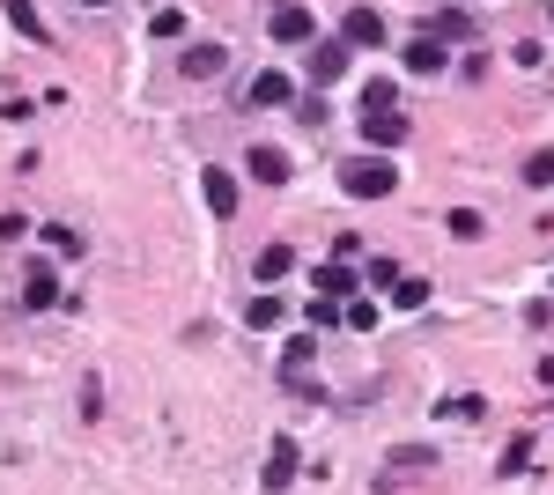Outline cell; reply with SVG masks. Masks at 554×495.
Segmentation results:
<instances>
[{
    "mask_svg": "<svg viewBox=\"0 0 554 495\" xmlns=\"http://www.w3.org/2000/svg\"><path fill=\"white\" fill-rule=\"evenodd\" d=\"M340 37H348V45H385V23H377L370 8H348L340 15Z\"/></svg>",
    "mask_w": 554,
    "mask_h": 495,
    "instance_id": "cell-10",
    "label": "cell"
},
{
    "mask_svg": "<svg viewBox=\"0 0 554 495\" xmlns=\"http://www.w3.org/2000/svg\"><path fill=\"white\" fill-rule=\"evenodd\" d=\"M488 407V399H473V392H458V399H444V414H451V422H473V414H481Z\"/></svg>",
    "mask_w": 554,
    "mask_h": 495,
    "instance_id": "cell-22",
    "label": "cell"
},
{
    "mask_svg": "<svg viewBox=\"0 0 554 495\" xmlns=\"http://www.w3.org/2000/svg\"><path fill=\"white\" fill-rule=\"evenodd\" d=\"M466 30H473V15H458V8L436 15V37H466Z\"/></svg>",
    "mask_w": 554,
    "mask_h": 495,
    "instance_id": "cell-25",
    "label": "cell"
},
{
    "mask_svg": "<svg viewBox=\"0 0 554 495\" xmlns=\"http://www.w3.org/2000/svg\"><path fill=\"white\" fill-rule=\"evenodd\" d=\"M0 8H8V23H15V30H23V37H30V45H45V15H37V8H30V0H0Z\"/></svg>",
    "mask_w": 554,
    "mask_h": 495,
    "instance_id": "cell-14",
    "label": "cell"
},
{
    "mask_svg": "<svg viewBox=\"0 0 554 495\" xmlns=\"http://www.w3.org/2000/svg\"><path fill=\"white\" fill-rule=\"evenodd\" d=\"M348 37H318V52H311V74H318V82H340V74H348Z\"/></svg>",
    "mask_w": 554,
    "mask_h": 495,
    "instance_id": "cell-7",
    "label": "cell"
},
{
    "mask_svg": "<svg viewBox=\"0 0 554 495\" xmlns=\"http://www.w3.org/2000/svg\"><path fill=\"white\" fill-rule=\"evenodd\" d=\"M311 289L326 296V303H355V266H348V259H326V266L311 274Z\"/></svg>",
    "mask_w": 554,
    "mask_h": 495,
    "instance_id": "cell-5",
    "label": "cell"
},
{
    "mask_svg": "<svg viewBox=\"0 0 554 495\" xmlns=\"http://www.w3.org/2000/svg\"><path fill=\"white\" fill-rule=\"evenodd\" d=\"M23 303H30V311H52V303H60V281H52V266H37V274L23 281Z\"/></svg>",
    "mask_w": 554,
    "mask_h": 495,
    "instance_id": "cell-13",
    "label": "cell"
},
{
    "mask_svg": "<svg viewBox=\"0 0 554 495\" xmlns=\"http://www.w3.org/2000/svg\"><path fill=\"white\" fill-rule=\"evenodd\" d=\"M340 318H348L355 333H370V326H377V303H340Z\"/></svg>",
    "mask_w": 554,
    "mask_h": 495,
    "instance_id": "cell-21",
    "label": "cell"
},
{
    "mask_svg": "<svg viewBox=\"0 0 554 495\" xmlns=\"http://www.w3.org/2000/svg\"><path fill=\"white\" fill-rule=\"evenodd\" d=\"M289 266H296V252H289V244H266V252H259V281H281Z\"/></svg>",
    "mask_w": 554,
    "mask_h": 495,
    "instance_id": "cell-17",
    "label": "cell"
},
{
    "mask_svg": "<svg viewBox=\"0 0 554 495\" xmlns=\"http://www.w3.org/2000/svg\"><path fill=\"white\" fill-rule=\"evenodd\" d=\"M45 244H52V252H82V237H74L67 222H45Z\"/></svg>",
    "mask_w": 554,
    "mask_h": 495,
    "instance_id": "cell-23",
    "label": "cell"
},
{
    "mask_svg": "<svg viewBox=\"0 0 554 495\" xmlns=\"http://www.w3.org/2000/svg\"><path fill=\"white\" fill-rule=\"evenodd\" d=\"M525 185H554V148H540V156H525Z\"/></svg>",
    "mask_w": 554,
    "mask_h": 495,
    "instance_id": "cell-20",
    "label": "cell"
},
{
    "mask_svg": "<svg viewBox=\"0 0 554 495\" xmlns=\"http://www.w3.org/2000/svg\"><path fill=\"white\" fill-rule=\"evenodd\" d=\"M274 45H318V15L311 8H274Z\"/></svg>",
    "mask_w": 554,
    "mask_h": 495,
    "instance_id": "cell-4",
    "label": "cell"
},
{
    "mask_svg": "<svg viewBox=\"0 0 554 495\" xmlns=\"http://www.w3.org/2000/svg\"><path fill=\"white\" fill-rule=\"evenodd\" d=\"M340 185H348L355 200H385L392 185H399V170H392L385 148H377V156H348V163H340Z\"/></svg>",
    "mask_w": 554,
    "mask_h": 495,
    "instance_id": "cell-1",
    "label": "cell"
},
{
    "mask_svg": "<svg viewBox=\"0 0 554 495\" xmlns=\"http://www.w3.org/2000/svg\"><path fill=\"white\" fill-rule=\"evenodd\" d=\"M244 326H281V296H252V303H244Z\"/></svg>",
    "mask_w": 554,
    "mask_h": 495,
    "instance_id": "cell-16",
    "label": "cell"
},
{
    "mask_svg": "<svg viewBox=\"0 0 554 495\" xmlns=\"http://www.w3.org/2000/svg\"><path fill=\"white\" fill-rule=\"evenodd\" d=\"M362 141L370 148H399L407 141V119H399V111H362Z\"/></svg>",
    "mask_w": 554,
    "mask_h": 495,
    "instance_id": "cell-8",
    "label": "cell"
},
{
    "mask_svg": "<svg viewBox=\"0 0 554 495\" xmlns=\"http://www.w3.org/2000/svg\"><path fill=\"white\" fill-rule=\"evenodd\" d=\"M82 8H104V0H82Z\"/></svg>",
    "mask_w": 554,
    "mask_h": 495,
    "instance_id": "cell-26",
    "label": "cell"
},
{
    "mask_svg": "<svg viewBox=\"0 0 554 495\" xmlns=\"http://www.w3.org/2000/svg\"><path fill=\"white\" fill-rule=\"evenodd\" d=\"M392 303H399V311H422V303H429V281H392Z\"/></svg>",
    "mask_w": 554,
    "mask_h": 495,
    "instance_id": "cell-19",
    "label": "cell"
},
{
    "mask_svg": "<svg viewBox=\"0 0 554 495\" xmlns=\"http://www.w3.org/2000/svg\"><path fill=\"white\" fill-rule=\"evenodd\" d=\"M222 67H229V60H222V45H193V52H185V74H200V82H215Z\"/></svg>",
    "mask_w": 554,
    "mask_h": 495,
    "instance_id": "cell-15",
    "label": "cell"
},
{
    "mask_svg": "<svg viewBox=\"0 0 554 495\" xmlns=\"http://www.w3.org/2000/svg\"><path fill=\"white\" fill-rule=\"evenodd\" d=\"M444 230H451L458 244H473V237H481V230H488V222H481V215H473V207H451V222H444Z\"/></svg>",
    "mask_w": 554,
    "mask_h": 495,
    "instance_id": "cell-18",
    "label": "cell"
},
{
    "mask_svg": "<svg viewBox=\"0 0 554 495\" xmlns=\"http://www.w3.org/2000/svg\"><path fill=\"white\" fill-rule=\"evenodd\" d=\"M244 170H252L259 185H281V178H289V156H281V148H252V156H244Z\"/></svg>",
    "mask_w": 554,
    "mask_h": 495,
    "instance_id": "cell-12",
    "label": "cell"
},
{
    "mask_svg": "<svg viewBox=\"0 0 554 495\" xmlns=\"http://www.w3.org/2000/svg\"><path fill=\"white\" fill-rule=\"evenodd\" d=\"M289 481H296V444H289V436H274V459H266V488L281 495Z\"/></svg>",
    "mask_w": 554,
    "mask_h": 495,
    "instance_id": "cell-11",
    "label": "cell"
},
{
    "mask_svg": "<svg viewBox=\"0 0 554 495\" xmlns=\"http://www.w3.org/2000/svg\"><path fill=\"white\" fill-rule=\"evenodd\" d=\"M399 60H407V74H444V67H451V52H444V37H436V30H422L407 52H399Z\"/></svg>",
    "mask_w": 554,
    "mask_h": 495,
    "instance_id": "cell-3",
    "label": "cell"
},
{
    "mask_svg": "<svg viewBox=\"0 0 554 495\" xmlns=\"http://www.w3.org/2000/svg\"><path fill=\"white\" fill-rule=\"evenodd\" d=\"M362 111H392V82H362Z\"/></svg>",
    "mask_w": 554,
    "mask_h": 495,
    "instance_id": "cell-24",
    "label": "cell"
},
{
    "mask_svg": "<svg viewBox=\"0 0 554 495\" xmlns=\"http://www.w3.org/2000/svg\"><path fill=\"white\" fill-rule=\"evenodd\" d=\"M385 466H392V473H385V495H399V488L414 481V473H429V466H436V451H429V444H399Z\"/></svg>",
    "mask_w": 554,
    "mask_h": 495,
    "instance_id": "cell-2",
    "label": "cell"
},
{
    "mask_svg": "<svg viewBox=\"0 0 554 495\" xmlns=\"http://www.w3.org/2000/svg\"><path fill=\"white\" fill-rule=\"evenodd\" d=\"M244 104H259V111H274V104H296V82H289V74H259V82L244 89Z\"/></svg>",
    "mask_w": 554,
    "mask_h": 495,
    "instance_id": "cell-9",
    "label": "cell"
},
{
    "mask_svg": "<svg viewBox=\"0 0 554 495\" xmlns=\"http://www.w3.org/2000/svg\"><path fill=\"white\" fill-rule=\"evenodd\" d=\"M200 200H207V215H237V178L229 170H200Z\"/></svg>",
    "mask_w": 554,
    "mask_h": 495,
    "instance_id": "cell-6",
    "label": "cell"
}]
</instances>
